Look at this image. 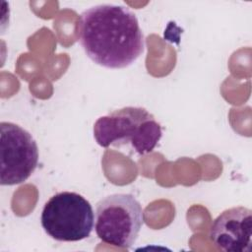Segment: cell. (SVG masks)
<instances>
[{
	"instance_id": "6da1fadb",
	"label": "cell",
	"mask_w": 252,
	"mask_h": 252,
	"mask_svg": "<svg viewBox=\"0 0 252 252\" xmlns=\"http://www.w3.org/2000/svg\"><path fill=\"white\" fill-rule=\"evenodd\" d=\"M78 39L87 56L107 69L132 65L145 50V38L136 15L125 6L99 4L83 11Z\"/></svg>"
},
{
	"instance_id": "7a4b0ae2",
	"label": "cell",
	"mask_w": 252,
	"mask_h": 252,
	"mask_svg": "<svg viewBox=\"0 0 252 252\" xmlns=\"http://www.w3.org/2000/svg\"><path fill=\"white\" fill-rule=\"evenodd\" d=\"M93 132L100 147L129 146L140 156L153 152L162 136L155 116L139 106H126L100 116Z\"/></svg>"
},
{
	"instance_id": "3957f363",
	"label": "cell",
	"mask_w": 252,
	"mask_h": 252,
	"mask_svg": "<svg viewBox=\"0 0 252 252\" xmlns=\"http://www.w3.org/2000/svg\"><path fill=\"white\" fill-rule=\"evenodd\" d=\"M144 224V211L132 195H108L96 204L94 228L97 237L110 245L131 248Z\"/></svg>"
},
{
	"instance_id": "277c9868",
	"label": "cell",
	"mask_w": 252,
	"mask_h": 252,
	"mask_svg": "<svg viewBox=\"0 0 252 252\" xmlns=\"http://www.w3.org/2000/svg\"><path fill=\"white\" fill-rule=\"evenodd\" d=\"M43 230L57 241L75 242L90 236L94 215L91 203L76 192L63 191L50 197L40 216Z\"/></svg>"
},
{
	"instance_id": "5b68a950",
	"label": "cell",
	"mask_w": 252,
	"mask_h": 252,
	"mask_svg": "<svg viewBox=\"0 0 252 252\" xmlns=\"http://www.w3.org/2000/svg\"><path fill=\"white\" fill-rule=\"evenodd\" d=\"M38 163V148L30 132L13 122L0 123V184L25 182Z\"/></svg>"
},
{
	"instance_id": "8992f818",
	"label": "cell",
	"mask_w": 252,
	"mask_h": 252,
	"mask_svg": "<svg viewBox=\"0 0 252 252\" xmlns=\"http://www.w3.org/2000/svg\"><path fill=\"white\" fill-rule=\"evenodd\" d=\"M210 239L226 252H250L252 249V212L245 207L224 210L213 221Z\"/></svg>"
}]
</instances>
